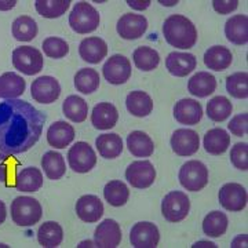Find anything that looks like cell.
<instances>
[{
  "label": "cell",
  "instance_id": "obj_1",
  "mask_svg": "<svg viewBox=\"0 0 248 248\" xmlns=\"http://www.w3.org/2000/svg\"><path fill=\"white\" fill-rule=\"evenodd\" d=\"M46 115L21 99L0 102V152L19 155L39 141Z\"/></svg>",
  "mask_w": 248,
  "mask_h": 248
},
{
  "label": "cell",
  "instance_id": "obj_2",
  "mask_svg": "<svg viewBox=\"0 0 248 248\" xmlns=\"http://www.w3.org/2000/svg\"><path fill=\"white\" fill-rule=\"evenodd\" d=\"M163 35L170 46L182 50L192 48L197 42V31L193 22L179 14H174L164 21Z\"/></svg>",
  "mask_w": 248,
  "mask_h": 248
},
{
  "label": "cell",
  "instance_id": "obj_3",
  "mask_svg": "<svg viewBox=\"0 0 248 248\" xmlns=\"http://www.w3.org/2000/svg\"><path fill=\"white\" fill-rule=\"evenodd\" d=\"M43 210L40 203L28 196H19L11 203V219L16 225L22 228L33 226L40 221Z\"/></svg>",
  "mask_w": 248,
  "mask_h": 248
},
{
  "label": "cell",
  "instance_id": "obj_4",
  "mask_svg": "<svg viewBox=\"0 0 248 248\" xmlns=\"http://www.w3.org/2000/svg\"><path fill=\"white\" fill-rule=\"evenodd\" d=\"M99 13L87 1H79L73 6L69 14V25L80 35L94 32L99 25Z\"/></svg>",
  "mask_w": 248,
  "mask_h": 248
},
{
  "label": "cell",
  "instance_id": "obj_5",
  "mask_svg": "<svg viewBox=\"0 0 248 248\" xmlns=\"http://www.w3.org/2000/svg\"><path fill=\"white\" fill-rule=\"evenodd\" d=\"M13 65L17 71L32 76L43 69L45 58L42 53L32 46H22L13 51Z\"/></svg>",
  "mask_w": 248,
  "mask_h": 248
},
{
  "label": "cell",
  "instance_id": "obj_6",
  "mask_svg": "<svg viewBox=\"0 0 248 248\" xmlns=\"http://www.w3.org/2000/svg\"><path fill=\"white\" fill-rule=\"evenodd\" d=\"M179 182L190 192H199L208 184V169L199 160H190L179 170Z\"/></svg>",
  "mask_w": 248,
  "mask_h": 248
},
{
  "label": "cell",
  "instance_id": "obj_7",
  "mask_svg": "<svg viewBox=\"0 0 248 248\" xmlns=\"http://www.w3.org/2000/svg\"><path fill=\"white\" fill-rule=\"evenodd\" d=\"M190 211V200L181 190H172L161 202V213L169 222L184 221Z\"/></svg>",
  "mask_w": 248,
  "mask_h": 248
},
{
  "label": "cell",
  "instance_id": "obj_8",
  "mask_svg": "<svg viewBox=\"0 0 248 248\" xmlns=\"http://www.w3.org/2000/svg\"><path fill=\"white\" fill-rule=\"evenodd\" d=\"M68 161L75 172L86 174L97 164V155L87 142H76L68 152Z\"/></svg>",
  "mask_w": 248,
  "mask_h": 248
},
{
  "label": "cell",
  "instance_id": "obj_9",
  "mask_svg": "<svg viewBox=\"0 0 248 248\" xmlns=\"http://www.w3.org/2000/svg\"><path fill=\"white\" fill-rule=\"evenodd\" d=\"M125 179L133 187L146 189L153 185L156 179V170L148 160L134 161L125 170Z\"/></svg>",
  "mask_w": 248,
  "mask_h": 248
},
{
  "label": "cell",
  "instance_id": "obj_10",
  "mask_svg": "<svg viewBox=\"0 0 248 248\" xmlns=\"http://www.w3.org/2000/svg\"><path fill=\"white\" fill-rule=\"evenodd\" d=\"M102 72L110 84H124L131 76V62L122 54H115L105 62Z\"/></svg>",
  "mask_w": 248,
  "mask_h": 248
},
{
  "label": "cell",
  "instance_id": "obj_11",
  "mask_svg": "<svg viewBox=\"0 0 248 248\" xmlns=\"http://www.w3.org/2000/svg\"><path fill=\"white\" fill-rule=\"evenodd\" d=\"M31 95L39 104H53L61 95V86L53 76H42L32 83Z\"/></svg>",
  "mask_w": 248,
  "mask_h": 248
},
{
  "label": "cell",
  "instance_id": "obj_12",
  "mask_svg": "<svg viewBox=\"0 0 248 248\" xmlns=\"http://www.w3.org/2000/svg\"><path fill=\"white\" fill-rule=\"evenodd\" d=\"M219 203L221 205L232 213L243 211L247 205V190L240 184H226L219 190Z\"/></svg>",
  "mask_w": 248,
  "mask_h": 248
},
{
  "label": "cell",
  "instance_id": "obj_13",
  "mask_svg": "<svg viewBox=\"0 0 248 248\" xmlns=\"http://www.w3.org/2000/svg\"><path fill=\"white\" fill-rule=\"evenodd\" d=\"M160 232L152 222L135 223L130 233V241L135 248H156L159 244Z\"/></svg>",
  "mask_w": 248,
  "mask_h": 248
},
{
  "label": "cell",
  "instance_id": "obj_14",
  "mask_svg": "<svg viewBox=\"0 0 248 248\" xmlns=\"http://www.w3.org/2000/svg\"><path fill=\"white\" fill-rule=\"evenodd\" d=\"M171 148L178 156H192L200 148V138L196 131L179 128L171 137Z\"/></svg>",
  "mask_w": 248,
  "mask_h": 248
},
{
  "label": "cell",
  "instance_id": "obj_15",
  "mask_svg": "<svg viewBox=\"0 0 248 248\" xmlns=\"http://www.w3.org/2000/svg\"><path fill=\"white\" fill-rule=\"evenodd\" d=\"M117 33L125 40L140 39L148 29V19L141 14H124L117 21Z\"/></svg>",
  "mask_w": 248,
  "mask_h": 248
},
{
  "label": "cell",
  "instance_id": "obj_16",
  "mask_svg": "<svg viewBox=\"0 0 248 248\" xmlns=\"http://www.w3.org/2000/svg\"><path fill=\"white\" fill-rule=\"evenodd\" d=\"M122 241V229L113 219H105L98 225L94 243L99 248H116Z\"/></svg>",
  "mask_w": 248,
  "mask_h": 248
},
{
  "label": "cell",
  "instance_id": "obj_17",
  "mask_svg": "<svg viewBox=\"0 0 248 248\" xmlns=\"http://www.w3.org/2000/svg\"><path fill=\"white\" fill-rule=\"evenodd\" d=\"M76 214L81 221L94 223L104 215V204L99 197L94 195H84L76 203Z\"/></svg>",
  "mask_w": 248,
  "mask_h": 248
},
{
  "label": "cell",
  "instance_id": "obj_18",
  "mask_svg": "<svg viewBox=\"0 0 248 248\" xmlns=\"http://www.w3.org/2000/svg\"><path fill=\"white\" fill-rule=\"evenodd\" d=\"M174 117L177 119L178 123L186 124V125H195L203 117V108L200 102L195 99H181L174 107Z\"/></svg>",
  "mask_w": 248,
  "mask_h": 248
},
{
  "label": "cell",
  "instance_id": "obj_19",
  "mask_svg": "<svg viewBox=\"0 0 248 248\" xmlns=\"http://www.w3.org/2000/svg\"><path fill=\"white\" fill-rule=\"evenodd\" d=\"M196 57L190 53H170L166 58V68L167 71L177 76V78H185L189 73L196 69Z\"/></svg>",
  "mask_w": 248,
  "mask_h": 248
},
{
  "label": "cell",
  "instance_id": "obj_20",
  "mask_svg": "<svg viewBox=\"0 0 248 248\" xmlns=\"http://www.w3.org/2000/svg\"><path fill=\"white\" fill-rule=\"evenodd\" d=\"M79 54L83 61L89 63H99L108 54V45L104 39L91 36L81 40L79 46Z\"/></svg>",
  "mask_w": 248,
  "mask_h": 248
},
{
  "label": "cell",
  "instance_id": "obj_21",
  "mask_svg": "<svg viewBox=\"0 0 248 248\" xmlns=\"http://www.w3.org/2000/svg\"><path fill=\"white\" fill-rule=\"evenodd\" d=\"M119 120V112L113 104L101 102L94 107L91 113V123L97 130H109L115 127Z\"/></svg>",
  "mask_w": 248,
  "mask_h": 248
},
{
  "label": "cell",
  "instance_id": "obj_22",
  "mask_svg": "<svg viewBox=\"0 0 248 248\" xmlns=\"http://www.w3.org/2000/svg\"><path fill=\"white\" fill-rule=\"evenodd\" d=\"M75 140V128L66 122H55L47 130V142L55 149H65Z\"/></svg>",
  "mask_w": 248,
  "mask_h": 248
},
{
  "label": "cell",
  "instance_id": "obj_23",
  "mask_svg": "<svg viewBox=\"0 0 248 248\" xmlns=\"http://www.w3.org/2000/svg\"><path fill=\"white\" fill-rule=\"evenodd\" d=\"M225 35L233 45L244 46L248 42V17L244 14L233 16L225 24Z\"/></svg>",
  "mask_w": 248,
  "mask_h": 248
},
{
  "label": "cell",
  "instance_id": "obj_24",
  "mask_svg": "<svg viewBox=\"0 0 248 248\" xmlns=\"http://www.w3.org/2000/svg\"><path fill=\"white\" fill-rule=\"evenodd\" d=\"M233 55L229 48L223 46H214L210 47L204 54V63L207 68L215 72H222L228 69L232 65Z\"/></svg>",
  "mask_w": 248,
  "mask_h": 248
},
{
  "label": "cell",
  "instance_id": "obj_25",
  "mask_svg": "<svg viewBox=\"0 0 248 248\" xmlns=\"http://www.w3.org/2000/svg\"><path fill=\"white\" fill-rule=\"evenodd\" d=\"M217 89V79L208 72H199L192 76L187 83V91L199 98L211 95Z\"/></svg>",
  "mask_w": 248,
  "mask_h": 248
},
{
  "label": "cell",
  "instance_id": "obj_26",
  "mask_svg": "<svg viewBox=\"0 0 248 248\" xmlns=\"http://www.w3.org/2000/svg\"><path fill=\"white\" fill-rule=\"evenodd\" d=\"M25 80L14 72H6L0 76V98L14 99L24 94Z\"/></svg>",
  "mask_w": 248,
  "mask_h": 248
},
{
  "label": "cell",
  "instance_id": "obj_27",
  "mask_svg": "<svg viewBox=\"0 0 248 248\" xmlns=\"http://www.w3.org/2000/svg\"><path fill=\"white\" fill-rule=\"evenodd\" d=\"M125 107L133 116L146 117L153 110V101L145 91H133L125 98Z\"/></svg>",
  "mask_w": 248,
  "mask_h": 248
},
{
  "label": "cell",
  "instance_id": "obj_28",
  "mask_svg": "<svg viewBox=\"0 0 248 248\" xmlns=\"http://www.w3.org/2000/svg\"><path fill=\"white\" fill-rule=\"evenodd\" d=\"M231 146V135L222 128H213L204 135V149L210 155H222Z\"/></svg>",
  "mask_w": 248,
  "mask_h": 248
},
{
  "label": "cell",
  "instance_id": "obj_29",
  "mask_svg": "<svg viewBox=\"0 0 248 248\" xmlns=\"http://www.w3.org/2000/svg\"><path fill=\"white\" fill-rule=\"evenodd\" d=\"M127 146L135 157H149L155 152V143L143 131H133L127 137Z\"/></svg>",
  "mask_w": 248,
  "mask_h": 248
},
{
  "label": "cell",
  "instance_id": "obj_30",
  "mask_svg": "<svg viewBox=\"0 0 248 248\" xmlns=\"http://www.w3.org/2000/svg\"><path fill=\"white\" fill-rule=\"evenodd\" d=\"M98 152L104 159H116L123 152V140L119 134H102L95 141Z\"/></svg>",
  "mask_w": 248,
  "mask_h": 248
},
{
  "label": "cell",
  "instance_id": "obj_31",
  "mask_svg": "<svg viewBox=\"0 0 248 248\" xmlns=\"http://www.w3.org/2000/svg\"><path fill=\"white\" fill-rule=\"evenodd\" d=\"M43 186V174L36 167H27L18 172L16 189L19 192H37Z\"/></svg>",
  "mask_w": 248,
  "mask_h": 248
},
{
  "label": "cell",
  "instance_id": "obj_32",
  "mask_svg": "<svg viewBox=\"0 0 248 248\" xmlns=\"http://www.w3.org/2000/svg\"><path fill=\"white\" fill-rule=\"evenodd\" d=\"M62 239H63V231H62L61 225L57 222H45L37 231V240L42 247H58L62 243Z\"/></svg>",
  "mask_w": 248,
  "mask_h": 248
},
{
  "label": "cell",
  "instance_id": "obj_33",
  "mask_svg": "<svg viewBox=\"0 0 248 248\" xmlns=\"http://www.w3.org/2000/svg\"><path fill=\"white\" fill-rule=\"evenodd\" d=\"M63 115L73 123H83L89 115V105L83 98L78 95H69L62 104Z\"/></svg>",
  "mask_w": 248,
  "mask_h": 248
},
{
  "label": "cell",
  "instance_id": "obj_34",
  "mask_svg": "<svg viewBox=\"0 0 248 248\" xmlns=\"http://www.w3.org/2000/svg\"><path fill=\"white\" fill-rule=\"evenodd\" d=\"M42 167L45 170V174L48 179H61L66 172V164L61 153L54 151L46 152L42 159Z\"/></svg>",
  "mask_w": 248,
  "mask_h": 248
},
{
  "label": "cell",
  "instance_id": "obj_35",
  "mask_svg": "<svg viewBox=\"0 0 248 248\" xmlns=\"http://www.w3.org/2000/svg\"><path fill=\"white\" fill-rule=\"evenodd\" d=\"M19 166L21 161L13 157V155L0 152V182L7 187H16Z\"/></svg>",
  "mask_w": 248,
  "mask_h": 248
},
{
  "label": "cell",
  "instance_id": "obj_36",
  "mask_svg": "<svg viewBox=\"0 0 248 248\" xmlns=\"http://www.w3.org/2000/svg\"><path fill=\"white\" fill-rule=\"evenodd\" d=\"M133 60L138 69L143 72H151L159 66L160 55L155 48L142 46L133 53Z\"/></svg>",
  "mask_w": 248,
  "mask_h": 248
},
{
  "label": "cell",
  "instance_id": "obj_37",
  "mask_svg": "<svg viewBox=\"0 0 248 248\" xmlns=\"http://www.w3.org/2000/svg\"><path fill=\"white\" fill-rule=\"evenodd\" d=\"M228 217L221 211L210 213L203 221V232L208 237H221L228 229Z\"/></svg>",
  "mask_w": 248,
  "mask_h": 248
},
{
  "label": "cell",
  "instance_id": "obj_38",
  "mask_svg": "<svg viewBox=\"0 0 248 248\" xmlns=\"http://www.w3.org/2000/svg\"><path fill=\"white\" fill-rule=\"evenodd\" d=\"M37 35V24L29 16H21L13 22V36L19 42H31Z\"/></svg>",
  "mask_w": 248,
  "mask_h": 248
},
{
  "label": "cell",
  "instance_id": "obj_39",
  "mask_svg": "<svg viewBox=\"0 0 248 248\" xmlns=\"http://www.w3.org/2000/svg\"><path fill=\"white\" fill-rule=\"evenodd\" d=\"M104 196H105V200L110 205L122 207L127 203V200L130 197V190L122 181H110L105 185Z\"/></svg>",
  "mask_w": 248,
  "mask_h": 248
},
{
  "label": "cell",
  "instance_id": "obj_40",
  "mask_svg": "<svg viewBox=\"0 0 248 248\" xmlns=\"http://www.w3.org/2000/svg\"><path fill=\"white\" fill-rule=\"evenodd\" d=\"M71 0H36V11L45 18H58L66 13Z\"/></svg>",
  "mask_w": 248,
  "mask_h": 248
},
{
  "label": "cell",
  "instance_id": "obj_41",
  "mask_svg": "<svg viewBox=\"0 0 248 248\" xmlns=\"http://www.w3.org/2000/svg\"><path fill=\"white\" fill-rule=\"evenodd\" d=\"M75 87L81 94H91L99 87V73L95 69L84 68L75 75Z\"/></svg>",
  "mask_w": 248,
  "mask_h": 248
},
{
  "label": "cell",
  "instance_id": "obj_42",
  "mask_svg": "<svg viewBox=\"0 0 248 248\" xmlns=\"http://www.w3.org/2000/svg\"><path fill=\"white\" fill-rule=\"evenodd\" d=\"M232 102L226 97H214L208 104H207V116L213 122H223L232 115Z\"/></svg>",
  "mask_w": 248,
  "mask_h": 248
},
{
  "label": "cell",
  "instance_id": "obj_43",
  "mask_svg": "<svg viewBox=\"0 0 248 248\" xmlns=\"http://www.w3.org/2000/svg\"><path fill=\"white\" fill-rule=\"evenodd\" d=\"M226 90L232 97L246 99L248 97L247 72H237L226 79Z\"/></svg>",
  "mask_w": 248,
  "mask_h": 248
},
{
  "label": "cell",
  "instance_id": "obj_44",
  "mask_svg": "<svg viewBox=\"0 0 248 248\" xmlns=\"http://www.w3.org/2000/svg\"><path fill=\"white\" fill-rule=\"evenodd\" d=\"M43 51L47 57L58 60V58H63L69 53V46L61 37L50 36L43 40Z\"/></svg>",
  "mask_w": 248,
  "mask_h": 248
},
{
  "label": "cell",
  "instance_id": "obj_45",
  "mask_svg": "<svg viewBox=\"0 0 248 248\" xmlns=\"http://www.w3.org/2000/svg\"><path fill=\"white\" fill-rule=\"evenodd\" d=\"M231 161L236 169L241 171L248 170V145L246 142L236 143L231 152Z\"/></svg>",
  "mask_w": 248,
  "mask_h": 248
},
{
  "label": "cell",
  "instance_id": "obj_46",
  "mask_svg": "<svg viewBox=\"0 0 248 248\" xmlns=\"http://www.w3.org/2000/svg\"><path fill=\"white\" fill-rule=\"evenodd\" d=\"M229 130L233 135L236 137H243L248 133V115L247 113H240L234 116L231 120V123L228 124Z\"/></svg>",
  "mask_w": 248,
  "mask_h": 248
},
{
  "label": "cell",
  "instance_id": "obj_47",
  "mask_svg": "<svg viewBox=\"0 0 248 248\" xmlns=\"http://www.w3.org/2000/svg\"><path fill=\"white\" fill-rule=\"evenodd\" d=\"M213 7L219 14H229L239 7L237 0H214Z\"/></svg>",
  "mask_w": 248,
  "mask_h": 248
},
{
  "label": "cell",
  "instance_id": "obj_48",
  "mask_svg": "<svg viewBox=\"0 0 248 248\" xmlns=\"http://www.w3.org/2000/svg\"><path fill=\"white\" fill-rule=\"evenodd\" d=\"M151 0H127V4L131 7V9L134 10H140V11H142V10H146L149 6H151Z\"/></svg>",
  "mask_w": 248,
  "mask_h": 248
},
{
  "label": "cell",
  "instance_id": "obj_49",
  "mask_svg": "<svg viewBox=\"0 0 248 248\" xmlns=\"http://www.w3.org/2000/svg\"><path fill=\"white\" fill-rule=\"evenodd\" d=\"M17 4L16 0H4V1H0V11H7L11 10L14 6Z\"/></svg>",
  "mask_w": 248,
  "mask_h": 248
},
{
  "label": "cell",
  "instance_id": "obj_50",
  "mask_svg": "<svg viewBox=\"0 0 248 248\" xmlns=\"http://www.w3.org/2000/svg\"><path fill=\"white\" fill-rule=\"evenodd\" d=\"M6 217H7V210H6V204L3 203L1 200H0V225L3 223V222L6 221Z\"/></svg>",
  "mask_w": 248,
  "mask_h": 248
},
{
  "label": "cell",
  "instance_id": "obj_51",
  "mask_svg": "<svg viewBox=\"0 0 248 248\" xmlns=\"http://www.w3.org/2000/svg\"><path fill=\"white\" fill-rule=\"evenodd\" d=\"M193 247H215V244L208 243V241H199V243H196Z\"/></svg>",
  "mask_w": 248,
  "mask_h": 248
}]
</instances>
